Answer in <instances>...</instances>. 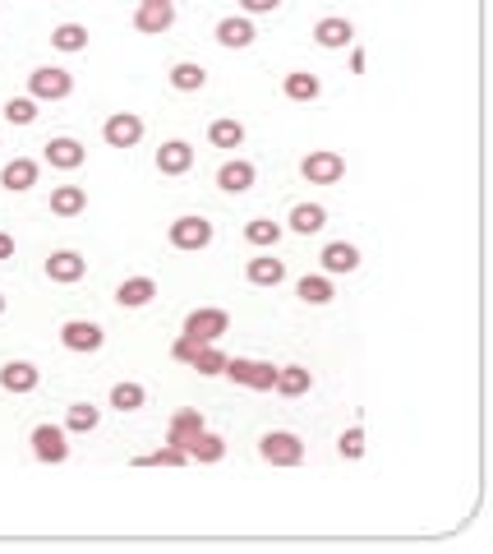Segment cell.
Segmentation results:
<instances>
[{
	"mask_svg": "<svg viewBox=\"0 0 493 554\" xmlns=\"http://www.w3.org/2000/svg\"><path fill=\"white\" fill-rule=\"evenodd\" d=\"M258 457H263L267 467H300V462H305V444H300V435H291V430H267V435L258 439Z\"/></svg>",
	"mask_w": 493,
	"mask_h": 554,
	"instance_id": "cell-1",
	"label": "cell"
},
{
	"mask_svg": "<svg viewBox=\"0 0 493 554\" xmlns=\"http://www.w3.org/2000/svg\"><path fill=\"white\" fill-rule=\"evenodd\" d=\"M69 93H75V75L60 65H37L28 75V97H37V102H60Z\"/></svg>",
	"mask_w": 493,
	"mask_h": 554,
	"instance_id": "cell-2",
	"label": "cell"
},
{
	"mask_svg": "<svg viewBox=\"0 0 493 554\" xmlns=\"http://www.w3.org/2000/svg\"><path fill=\"white\" fill-rule=\"evenodd\" d=\"M166 241H171L176 250H185V254H198V250L213 245V222L185 213V218H176V222L166 227Z\"/></svg>",
	"mask_w": 493,
	"mask_h": 554,
	"instance_id": "cell-3",
	"label": "cell"
},
{
	"mask_svg": "<svg viewBox=\"0 0 493 554\" xmlns=\"http://www.w3.org/2000/svg\"><path fill=\"white\" fill-rule=\"evenodd\" d=\"M300 176H305L309 185H337V180L346 176V158L332 153V149H314V153L300 158Z\"/></svg>",
	"mask_w": 493,
	"mask_h": 554,
	"instance_id": "cell-4",
	"label": "cell"
},
{
	"mask_svg": "<svg viewBox=\"0 0 493 554\" xmlns=\"http://www.w3.org/2000/svg\"><path fill=\"white\" fill-rule=\"evenodd\" d=\"M28 444H33V457L37 462H46V467H60L65 457H69V430L65 426H37L33 435H28Z\"/></svg>",
	"mask_w": 493,
	"mask_h": 554,
	"instance_id": "cell-5",
	"label": "cell"
},
{
	"mask_svg": "<svg viewBox=\"0 0 493 554\" xmlns=\"http://www.w3.org/2000/svg\"><path fill=\"white\" fill-rule=\"evenodd\" d=\"M102 342H106V333L93 319H69V323H60V346H65V352H102Z\"/></svg>",
	"mask_w": 493,
	"mask_h": 554,
	"instance_id": "cell-6",
	"label": "cell"
},
{
	"mask_svg": "<svg viewBox=\"0 0 493 554\" xmlns=\"http://www.w3.org/2000/svg\"><path fill=\"white\" fill-rule=\"evenodd\" d=\"M102 138H106V149H134L138 138H144V116H134V111H116V116H106Z\"/></svg>",
	"mask_w": 493,
	"mask_h": 554,
	"instance_id": "cell-7",
	"label": "cell"
},
{
	"mask_svg": "<svg viewBox=\"0 0 493 554\" xmlns=\"http://www.w3.org/2000/svg\"><path fill=\"white\" fill-rule=\"evenodd\" d=\"M254 180H258V167L249 158H231V162L217 167V190L222 194H245V190H254Z\"/></svg>",
	"mask_w": 493,
	"mask_h": 554,
	"instance_id": "cell-8",
	"label": "cell"
},
{
	"mask_svg": "<svg viewBox=\"0 0 493 554\" xmlns=\"http://www.w3.org/2000/svg\"><path fill=\"white\" fill-rule=\"evenodd\" d=\"M226 328H231V314H226V310H213V305H207V310H194V314L185 319V333L198 337V342H217Z\"/></svg>",
	"mask_w": 493,
	"mask_h": 554,
	"instance_id": "cell-9",
	"label": "cell"
},
{
	"mask_svg": "<svg viewBox=\"0 0 493 554\" xmlns=\"http://www.w3.org/2000/svg\"><path fill=\"white\" fill-rule=\"evenodd\" d=\"M314 42H318L323 51H341V46L356 42V24L341 19V15H327V19L314 24Z\"/></svg>",
	"mask_w": 493,
	"mask_h": 554,
	"instance_id": "cell-10",
	"label": "cell"
},
{
	"mask_svg": "<svg viewBox=\"0 0 493 554\" xmlns=\"http://www.w3.org/2000/svg\"><path fill=\"white\" fill-rule=\"evenodd\" d=\"M46 162H51L55 171H79V167L88 162V149L79 144V138L60 134V138H51V144H46Z\"/></svg>",
	"mask_w": 493,
	"mask_h": 554,
	"instance_id": "cell-11",
	"label": "cell"
},
{
	"mask_svg": "<svg viewBox=\"0 0 493 554\" xmlns=\"http://www.w3.org/2000/svg\"><path fill=\"white\" fill-rule=\"evenodd\" d=\"M213 37L226 46V51H245V46H254V24H249V15H226L217 28H213Z\"/></svg>",
	"mask_w": 493,
	"mask_h": 554,
	"instance_id": "cell-12",
	"label": "cell"
},
{
	"mask_svg": "<svg viewBox=\"0 0 493 554\" xmlns=\"http://www.w3.org/2000/svg\"><path fill=\"white\" fill-rule=\"evenodd\" d=\"M88 272V259L79 254V250H55L51 259H46V277H51V282H79V277Z\"/></svg>",
	"mask_w": 493,
	"mask_h": 554,
	"instance_id": "cell-13",
	"label": "cell"
},
{
	"mask_svg": "<svg viewBox=\"0 0 493 554\" xmlns=\"http://www.w3.org/2000/svg\"><path fill=\"white\" fill-rule=\"evenodd\" d=\"M323 272L327 277H346V272H356L360 268V250L350 245V241H332V245H323Z\"/></svg>",
	"mask_w": 493,
	"mask_h": 554,
	"instance_id": "cell-14",
	"label": "cell"
},
{
	"mask_svg": "<svg viewBox=\"0 0 493 554\" xmlns=\"http://www.w3.org/2000/svg\"><path fill=\"white\" fill-rule=\"evenodd\" d=\"M42 384V370L33 361H5L0 365V388L5 393H33Z\"/></svg>",
	"mask_w": 493,
	"mask_h": 554,
	"instance_id": "cell-15",
	"label": "cell"
},
{
	"mask_svg": "<svg viewBox=\"0 0 493 554\" xmlns=\"http://www.w3.org/2000/svg\"><path fill=\"white\" fill-rule=\"evenodd\" d=\"M194 167V144H185V138H166V144L157 149V171L162 176H185Z\"/></svg>",
	"mask_w": 493,
	"mask_h": 554,
	"instance_id": "cell-16",
	"label": "cell"
},
{
	"mask_svg": "<svg viewBox=\"0 0 493 554\" xmlns=\"http://www.w3.org/2000/svg\"><path fill=\"white\" fill-rule=\"evenodd\" d=\"M153 296H157V282H153V277H125V282L116 287V305H120V310H144Z\"/></svg>",
	"mask_w": 493,
	"mask_h": 554,
	"instance_id": "cell-17",
	"label": "cell"
},
{
	"mask_svg": "<svg viewBox=\"0 0 493 554\" xmlns=\"http://www.w3.org/2000/svg\"><path fill=\"white\" fill-rule=\"evenodd\" d=\"M166 84H171L176 93H203V88H207V69H203L198 60H176L171 75H166Z\"/></svg>",
	"mask_w": 493,
	"mask_h": 554,
	"instance_id": "cell-18",
	"label": "cell"
},
{
	"mask_svg": "<svg viewBox=\"0 0 493 554\" xmlns=\"http://www.w3.org/2000/svg\"><path fill=\"white\" fill-rule=\"evenodd\" d=\"M185 453H189V462L213 467V462H222V457H226V439H222V435H213V430H198V435L185 444Z\"/></svg>",
	"mask_w": 493,
	"mask_h": 554,
	"instance_id": "cell-19",
	"label": "cell"
},
{
	"mask_svg": "<svg viewBox=\"0 0 493 554\" xmlns=\"http://www.w3.org/2000/svg\"><path fill=\"white\" fill-rule=\"evenodd\" d=\"M245 277L254 287H281V282H287V263L272 259V254H258V259L245 263Z\"/></svg>",
	"mask_w": 493,
	"mask_h": 554,
	"instance_id": "cell-20",
	"label": "cell"
},
{
	"mask_svg": "<svg viewBox=\"0 0 493 554\" xmlns=\"http://www.w3.org/2000/svg\"><path fill=\"white\" fill-rule=\"evenodd\" d=\"M198 430H207V426H203V411H198V406H185V411H176V416H171V426H166V444L185 448Z\"/></svg>",
	"mask_w": 493,
	"mask_h": 554,
	"instance_id": "cell-21",
	"label": "cell"
},
{
	"mask_svg": "<svg viewBox=\"0 0 493 554\" xmlns=\"http://www.w3.org/2000/svg\"><path fill=\"white\" fill-rule=\"evenodd\" d=\"M88 208V190L84 185H55L51 190V213L55 218H79Z\"/></svg>",
	"mask_w": 493,
	"mask_h": 554,
	"instance_id": "cell-22",
	"label": "cell"
},
{
	"mask_svg": "<svg viewBox=\"0 0 493 554\" xmlns=\"http://www.w3.org/2000/svg\"><path fill=\"white\" fill-rule=\"evenodd\" d=\"M287 227H291L296 236H314V231L327 227V208H323V203H296L291 218H287Z\"/></svg>",
	"mask_w": 493,
	"mask_h": 554,
	"instance_id": "cell-23",
	"label": "cell"
},
{
	"mask_svg": "<svg viewBox=\"0 0 493 554\" xmlns=\"http://www.w3.org/2000/svg\"><path fill=\"white\" fill-rule=\"evenodd\" d=\"M281 93H287L291 102H318L323 79H318V75H309V69H291V75L281 79Z\"/></svg>",
	"mask_w": 493,
	"mask_h": 554,
	"instance_id": "cell-24",
	"label": "cell"
},
{
	"mask_svg": "<svg viewBox=\"0 0 493 554\" xmlns=\"http://www.w3.org/2000/svg\"><path fill=\"white\" fill-rule=\"evenodd\" d=\"M0 185H5L10 194L33 190V185H37V162H33V158H15V162H5V171H0Z\"/></svg>",
	"mask_w": 493,
	"mask_h": 554,
	"instance_id": "cell-25",
	"label": "cell"
},
{
	"mask_svg": "<svg viewBox=\"0 0 493 554\" xmlns=\"http://www.w3.org/2000/svg\"><path fill=\"white\" fill-rule=\"evenodd\" d=\"M296 296H300L305 305H332L337 287H332L327 272H309V277H300V282H296Z\"/></svg>",
	"mask_w": 493,
	"mask_h": 554,
	"instance_id": "cell-26",
	"label": "cell"
},
{
	"mask_svg": "<svg viewBox=\"0 0 493 554\" xmlns=\"http://www.w3.org/2000/svg\"><path fill=\"white\" fill-rule=\"evenodd\" d=\"M309 388H314V374L305 365H281L277 384H272V393H281V397H305Z\"/></svg>",
	"mask_w": 493,
	"mask_h": 554,
	"instance_id": "cell-27",
	"label": "cell"
},
{
	"mask_svg": "<svg viewBox=\"0 0 493 554\" xmlns=\"http://www.w3.org/2000/svg\"><path fill=\"white\" fill-rule=\"evenodd\" d=\"M176 24V5H138L134 10V28L138 33H166Z\"/></svg>",
	"mask_w": 493,
	"mask_h": 554,
	"instance_id": "cell-28",
	"label": "cell"
},
{
	"mask_svg": "<svg viewBox=\"0 0 493 554\" xmlns=\"http://www.w3.org/2000/svg\"><path fill=\"white\" fill-rule=\"evenodd\" d=\"M51 46L65 51V56H79V51H88V28L84 24H55L51 28Z\"/></svg>",
	"mask_w": 493,
	"mask_h": 554,
	"instance_id": "cell-29",
	"label": "cell"
},
{
	"mask_svg": "<svg viewBox=\"0 0 493 554\" xmlns=\"http://www.w3.org/2000/svg\"><path fill=\"white\" fill-rule=\"evenodd\" d=\"M97 421H102V406H93V402H75L65 411V430L69 435H93Z\"/></svg>",
	"mask_w": 493,
	"mask_h": 554,
	"instance_id": "cell-30",
	"label": "cell"
},
{
	"mask_svg": "<svg viewBox=\"0 0 493 554\" xmlns=\"http://www.w3.org/2000/svg\"><path fill=\"white\" fill-rule=\"evenodd\" d=\"M207 144H213V149H240L245 144V125L231 120V116L213 120V125H207Z\"/></svg>",
	"mask_w": 493,
	"mask_h": 554,
	"instance_id": "cell-31",
	"label": "cell"
},
{
	"mask_svg": "<svg viewBox=\"0 0 493 554\" xmlns=\"http://www.w3.org/2000/svg\"><path fill=\"white\" fill-rule=\"evenodd\" d=\"M281 222H272V218H254V222H245V241L254 245V250H272L277 241H281Z\"/></svg>",
	"mask_w": 493,
	"mask_h": 554,
	"instance_id": "cell-32",
	"label": "cell"
},
{
	"mask_svg": "<svg viewBox=\"0 0 493 554\" xmlns=\"http://www.w3.org/2000/svg\"><path fill=\"white\" fill-rule=\"evenodd\" d=\"M144 402H148V388L134 384V379H120V384L111 388V406H116V411H138Z\"/></svg>",
	"mask_w": 493,
	"mask_h": 554,
	"instance_id": "cell-33",
	"label": "cell"
},
{
	"mask_svg": "<svg viewBox=\"0 0 493 554\" xmlns=\"http://www.w3.org/2000/svg\"><path fill=\"white\" fill-rule=\"evenodd\" d=\"M189 365H194L203 379H213V374H222V370H226V352H222L217 342H207V346H198V356H194Z\"/></svg>",
	"mask_w": 493,
	"mask_h": 554,
	"instance_id": "cell-34",
	"label": "cell"
},
{
	"mask_svg": "<svg viewBox=\"0 0 493 554\" xmlns=\"http://www.w3.org/2000/svg\"><path fill=\"white\" fill-rule=\"evenodd\" d=\"M138 467H189V453L176 448V444H162V448H153V453L138 457Z\"/></svg>",
	"mask_w": 493,
	"mask_h": 554,
	"instance_id": "cell-35",
	"label": "cell"
},
{
	"mask_svg": "<svg viewBox=\"0 0 493 554\" xmlns=\"http://www.w3.org/2000/svg\"><path fill=\"white\" fill-rule=\"evenodd\" d=\"M272 384H277V365H272V361H249V379H245V388H254V393H272Z\"/></svg>",
	"mask_w": 493,
	"mask_h": 554,
	"instance_id": "cell-36",
	"label": "cell"
},
{
	"mask_svg": "<svg viewBox=\"0 0 493 554\" xmlns=\"http://www.w3.org/2000/svg\"><path fill=\"white\" fill-rule=\"evenodd\" d=\"M5 120L10 125H33L37 120V97H10L5 102Z\"/></svg>",
	"mask_w": 493,
	"mask_h": 554,
	"instance_id": "cell-37",
	"label": "cell"
},
{
	"mask_svg": "<svg viewBox=\"0 0 493 554\" xmlns=\"http://www.w3.org/2000/svg\"><path fill=\"white\" fill-rule=\"evenodd\" d=\"M337 448H341V457H365V430L360 426H350V430H341V439H337Z\"/></svg>",
	"mask_w": 493,
	"mask_h": 554,
	"instance_id": "cell-38",
	"label": "cell"
},
{
	"mask_svg": "<svg viewBox=\"0 0 493 554\" xmlns=\"http://www.w3.org/2000/svg\"><path fill=\"white\" fill-rule=\"evenodd\" d=\"M198 346H207V342H198V337H189V333H180V337H176V346H171V356H176L180 365H189V361L198 356Z\"/></svg>",
	"mask_w": 493,
	"mask_h": 554,
	"instance_id": "cell-39",
	"label": "cell"
},
{
	"mask_svg": "<svg viewBox=\"0 0 493 554\" xmlns=\"http://www.w3.org/2000/svg\"><path fill=\"white\" fill-rule=\"evenodd\" d=\"M277 5H281V0H240V10H245V15H272Z\"/></svg>",
	"mask_w": 493,
	"mask_h": 554,
	"instance_id": "cell-40",
	"label": "cell"
},
{
	"mask_svg": "<svg viewBox=\"0 0 493 554\" xmlns=\"http://www.w3.org/2000/svg\"><path fill=\"white\" fill-rule=\"evenodd\" d=\"M365 65H369L365 51H350V69H356V75H365Z\"/></svg>",
	"mask_w": 493,
	"mask_h": 554,
	"instance_id": "cell-41",
	"label": "cell"
},
{
	"mask_svg": "<svg viewBox=\"0 0 493 554\" xmlns=\"http://www.w3.org/2000/svg\"><path fill=\"white\" fill-rule=\"evenodd\" d=\"M0 259H15V236L0 231Z\"/></svg>",
	"mask_w": 493,
	"mask_h": 554,
	"instance_id": "cell-42",
	"label": "cell"
},
{
	"mask_svg": "<svg viewBox=\"0 0 493 554\" xmlns=\"http://www.w3.org/2000/svg\"><path fill=\"white\" fill-rule=\"evenodd\" d=\"M138 5H176V0H138Z\"/></svg>",
	"mask_w": 493,
	"mask_h": 554,
	"instance_id": "cell-43",
	"label": "cell"
},
{
	"mask_svg": "<svg viewBox=\"0 0 493 554\" xmlns=\"http://www.w3.org/2000/svg\"><path fill=\"white\" fill-rule=\"evenodd\" d=\"M0 314H5V296H0Z\"/></svg>",
	"mask_w": 493,
	"mask_h": 554,
	"instance_id": "cell-44",
	"label": "cell"
}]
</instances>
